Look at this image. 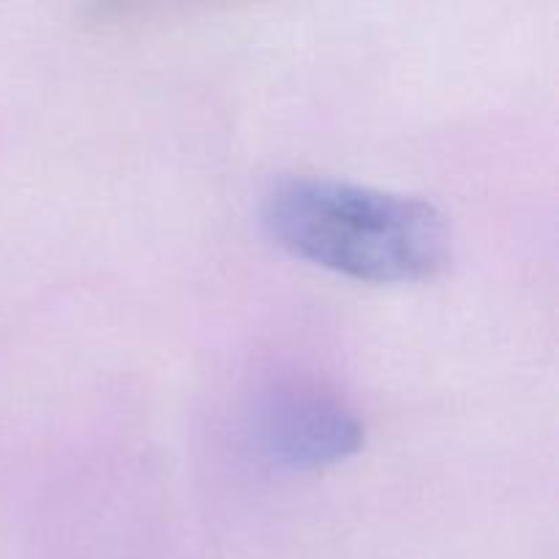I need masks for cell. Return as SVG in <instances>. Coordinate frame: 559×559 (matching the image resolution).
Wrapping results in <instances>:
<instances>
[{
	"label": "cell",
	"mask_w": 559,
	"mask_h": 559,
	"mask_svg": "<svg viewBox=\"0 0 559 559\" xmlns=\"http://www.w3.org/2000/svg\"><path fill=\"white\" fill-rule=\"evenodd\" d=\"M364 426L349 409L328 399H284L260 420V445L271 462L287 469H320L353 456Z\"/></svg>",
	"instance_id": "2"
},
{
	"label": "cell",
	"mask_w": 559,
	"mask_h": 559,
	"mask_svg": "<svg viewBox=\"0 0 559 559\" xmlns=\"http://www.w3.org/2000/svg\"><path fill=\"white\" fill-rule=\"evenodd\" d=\"M262 224L289 254L360 282H424L451 260V227L431 202L347 180H282Z\"/></svg>",
	"instance_id": "1"
}]
</instances>
